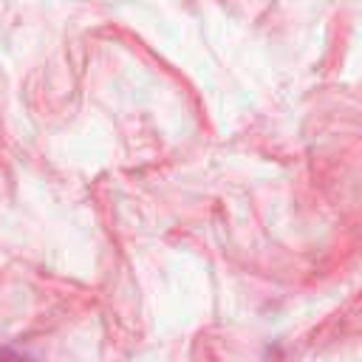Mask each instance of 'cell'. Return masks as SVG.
<instances>
[{"label":"cell","instance_id":"1","mask_svg":"<svg viewBox=\"0 0 362 362\" xmlns=\"http://www.w3.org/2000/svg\"><path fill=\"white\" fill-rule=\"evenodd\" d=\"M0 362H34V359L25 356V354H20V351H14V348L0 345Z\"/></svg>","mask_w":362,"mask_h":362}]
</instances>
